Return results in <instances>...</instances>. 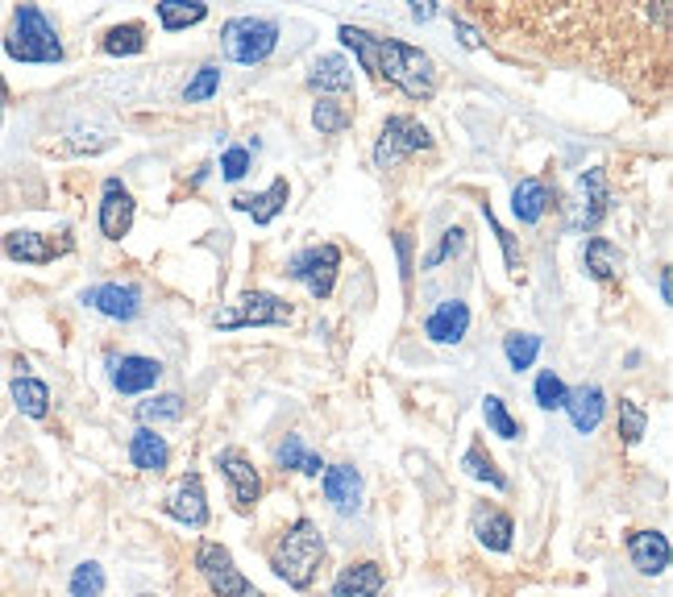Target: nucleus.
I'll use <instances>...</instances> for the list:
<instances>
[{
	"instance_id": "nucleus-10",
	"label": "nucleus",
	"mask_w": 673,
	"mask_h": 597,
	"mask_svg": "<svg viewBox=\"0 0 673 597\" xmlns=\"http://www.w3.org/2000/svg\"><path fill=\"white\" fill-rule=\"evenodd\" d=\"M216 469L229 481L233 511L237 515H250L253 506H258V498H262V474L253 469V461L241 449H221L216 453Z\"/></svg>"
},
{
	"instance_id": "nucleus-21",
	"label": "nucleus",
	"mask_w": 673,
	"mask_h": 597,
	"mask_svg": "<svg viewBox=\"0 0 673 597\" xmlns=\"http://www.w3.org/2000/svg\"><path fill=\"white\" fill-rule=\"evenodd\" d=\"M304 83H308V92H316V96H350L354 92V67H350V59H341V55H320Z\"/></svg>"
},
{
	"instance_id": "nucleus-26",
	"label": "nucleus",
	"mask_w": 673,
	"mask_h": 597,
	"mask_svg": "<svg viewBox=\"0 0 673 597\" xmlns=\"http://www.w3.org/2000/svg\"><path fill=\"white\" fill-rule=\"evenodd\" d=\"M511 212H516V220L520 225H541L548 212V183L545 179H520L516 191H511Z\"/></svg>"
},
{
	"instance_id": "nucleus-1",
	"label": "nucleus",
	"mask_w": 673,
	"mask_h": 597,
	"mask_svg": "<svg viewBox=\"0 0 673 597\" xmlns=\"http://www.w3.org/2000/svg\"><path fill=\"white\" fill-rule=\"evenodd\" d=\"M336 38L345 50H354L362 71H370V80L379 87H395L408 100L428 104L437 96V62L421 46H408L400 38H379L362 25H341Z\"/></svg>"
},
{
	"instance_id": "nucleus-47",
	"label": "nucleus",
	"mask_w": 673,
	"mask_h": 597,
	"mask_svg": "<svg viewBox=\"0 0 673 597\" xmlns=\"http://www.w3.org/2000/svg\"><path fill=\"white\" fill-rule=\"evenodd\" d=\"M4 104H9V87H4V80H0V121H4Z\"/></svg>"
},
{
	"instance_id": "nucleus-19",
	"label": "nucleus",
	"mask_w": 673,
	"mask_h": 597,
	"mask_svg": "<svg viewBox=\"0 0 673 597\" xmlns=\"http://www.w3.org/2000/svg\"><path fill=\"white\" fill-rule=\"evenodd\" d=\"M465 332H470V303H462V299H445L424 320V336L433 345H458Z\"/></svg>"
},
{
	"instance_id": "nucleus-12",
	"label": "nucleus",
	"mask_w": 673,
	"mask_h": 597,
	"mask_svg": "<svg viewBox=\"0 0 673 597\" xmlns=\"http://www.w3.org/2000/svg\"><path fill=\"white\" fill-rule=\"evenodd\" d=\"M163 515L175 518V523H184V527H209V494H204V477L200 474H184L175 481V490L163 498Z\"/></svg>"
},
{
	"instance_id": "nucleus-15",
	"label": "nucleus",
	"mask_w": 673,
	"mask_h": 597,
	"mask_svg": "<svg viewBox=\"0 0 673 597\" xmlns=\"http://www.w3.org/2000/svg\"><path fill=\"white\" fill-rule=\"evenodd\" d=\"M562 411L569 415V423H574V432H599V423H603V415H607V394L603 386H594V382H582V386H569L566 394V407Z\"/></svg>"
},
{
	"instance_id": "nucleus-37",
	"label": "nucleus",
	"mask_w": 673,
	"mask_h": 597,
	"mask_svg": "<svg viewBox=\"0 0 673 597\" xmlns=\"http://www.w3.org/2000/svg\"><path fill=\"white\" fill-rule=\"evenodd\" d=\"M71 597H101L108 589V577L105 569L96 564V560H84V564H75V573H71Z\"/></svg>"
},
{
	"instance_id": "nucleus-35",
	"label": "nucleus",
	"mask_w": 673,
	"mask_h": 597,
	"mask_svg": "<svg viewBox=\"0 0 673 597\" xmlns=\"http://www.w3.org/2000/svg\"><path fill=\"white\" fill-rule=\"evenodd\" d=\"M483 419H486V428L499 435V440H520V435H524L520 419L507 411V403L499 398V394H486L483 398Z\"/></svg>"
},
{
	"instance_id": "nucleus-32",
	"label": "nucleus",
	"mask_w": 673,
	"mask_h": 597,
	"mask_svg": "<svg viewBox=\"0 0 673 597\" xmlns=\"http://www.w3.org/2000/svg\"><path fill=\"white\" fill-rule=\"evenodd\" d=\"M312 124H316V133H320V138H336V133H345V129L354 124V112H350L341 100H333V96H316Z\"/></svg>"
},
{
	"instance_id": "nucleus-13",
	"label": "nucleus",
	"mask_w": 673,
	"mask_h": 597,
	"mask_svg": "<svg viewBox=\"0 0 673 597\" xmlns=\"http://www.w3.org/2000/svg\"><path fill=\"white\" fill-rule=\"evenodd\" d=\"M133 216H138L133 191L121 179H105V187H101V232L108 241H121L133 228Z\"/></svg>"
},
{
	"instance_id": "nucleus-23",
	"label": "nucleus",
	"mask_w": 673,
	"mask_h": 597,
	"mask_svg": "<svg viewBox=\"0 0 673 597\" xmlns=\"http://www.w3.org/2000/svg\"><path fill=\"white\" fill-rule=\"evenodd\" d=\"M287 200H292V183L279 175L267 191H258V195H237L233 207H237V212H246V216H253V225H274V220L283 216Z\"/></svg>"
},
{
	"instance_id": "nucleus-39",
	"label": "nucleus",
	"mask_w": 673,
	"mask_h": 597,
	"mask_svg": "<svg viewBox=\"0 0 673 597\" xmlns=\"http://www.w3.org/2000/svg\"><path fill=\"white\" fill-rule=\"evenodd\" d=\"M221 92V67L216 62H204L196 75H191V83L184 87V104H204L212 100Z\"/></svg>"
},
{
	"instance_id": "nucleus-28",
	"label": "nucleus",
	"mask_w": 673,
	"mask_h": 597,
	"mask_svg": "<svg viewBox=\"0 0 673 597\" xmlns=\"http://www.w3.org/2000/svg\"><path fill=\"white\" fill-rule=\"evenodd\" d=\"M101 50H105L108 59H133V55H142L146 50V25L142 21L113 25L105 38H101Z\"/></svg>"
},
{
	"instance_id": "nucleus-44",
	"label": "nucleus",
	"mask_w": 673,
	"mask_h": 597,
	"mask_svg": "<svg viewBox=\"0 0 673 597\" xmlns=\"http://www.w3.org/2000/svg\"><path fill=\"white\" fill-rule=\"evenodd\" d=\"M453 29L462 34V46H470V50H479V46H483V34H479L474 25H465L462 17H453Z\"/></svg>"
},
{
	"instance_id": "nucleus-29",
	"label": "nucleus",
	"mask_w": 673,
	"mask_h": 597,
	"mask_svg": "<svg viewBox=\"0 0 673 597\" xmlns=\"http://www.w3.org/2000/svg\"><path fill=\"white\" fill-rule=\"evenodd\" d=\"M154 13L167 34H179V29H191L209 17V4L204 0H163V4H154Z\"/></svg>"
},
{
	"instance_id": "nucleus-4",
	"label": "nucleus",
	"mask_w": 673,
	"mask_h": 597,
	"mask_svg": "<svg viewBox=\"0 0 673 597\" xmlns=\"http://www.w3.org/2000/svg\"><path fill=\"white\" fill-rule=\"evenodd\" d=\"M295 320V308L271 290H241L229 308L212 311V329H283Z\"/></svg>"
},
{
	"instance_id": "nucleus-20",
	"label": "nucleus",
	"mask_w": 673,
	"mask_h": 597,
	"mask_svg": "<svg viewBox=\"0 0 673 597\" xmlns=\"http://www.w3.org/2000/svg\"><path fill=\"white\" fill-rule=\"evenodd\" d=\"M387 589V573H382L379 560H354V564H345L341 573H336L333 597H379Z\"/></svg>"
},
{
	"instance_id": "nucleus-8",
	"label": "nucleus",
	"mask_w": 673,
	"mask_h": 597,
	"mask_svg": "<svg viewBox=\"0 0 673 597\" xmlns=\"http://www.w3.org/2000/svg\"><path fill=\"white\" fill-rule=\"evenodd\" d=\"M283 274H287L292 283H304L316 303H324L336 287V274H341V249H336L333 241L299 249L292 262H287Z\"/></svg>"
},
{
	"instance_id": "nucleus-14",
	"label": "nucleus",
	"mask_w": 673,
	"mask_h": 597,
	"mask_svg": "<svg viewBox=\"0 0 673 597\" xmlns=\"http://www.w3.org/2000/svg\"><path fill=\"white\" fill-rule=\"evenodd\" d=\"M84 303L92 311H101L108 320H138L142 315V290L133 287V283H101V287H87L84 290Z\"/></svg>"
},
{
	"instance_id": "nucleus-42",
	"label": "nucleus",
	"mask_w": 673,
	"mask_h": 597,
	"mask_svg": "<svg viewBox=\"0 0 673 597\" xmlns=\"http://www.w3.org/2000/svg\"><path fill=\"white\" fill-rule=\"evenodd\" d=\"M253 166V154L246 150V145H229L225 154H221V175L229 179V183H237V179H246Z\"/></svg>"
},
{
	"instance_id": "nucleus-31",
	"label": "nucleus",
	"mask_w": 673,
	"mask_h": 597,
	"mask_svg": "<svg viewBox=\"0 0 673 597\" xmlns=\"http://www.w3.org/2000/svg\"><path fill=\"white\" fill-rule=\"evenodd\" d=\"M13 403H17V411L29 415V419H46L50 415V386L38 382V378H13Z\"/></svg>"
},
{
	"instance_id": "nucleus-27",
	"label": "nucleus",
	"mask_w": 673,
	"mask_h": 597,
	"mask_svg": "<svg viewBox=\"0 0 673 597\" xmlns=\"http://www.w3.org/2000/svg\"><path fill=\"white\" fill-rule=\"evenodd\" d=\"M274 465H279V469H295V474H304V477L324 474V456L316 453V449H308L304 435H283L279 449H274Z\"/></svg>"
},
{
	"instance_id": "nucleus-7",
	"label": "nucleus",
	"mask_w": 673,
	"mask_h": 597,
	"mask_svg": "<svg viewBox=\"0 0 673 597\" xmlns=\"http://www.w3.org/2000/svg\"><path fill=\"white\" fill-rule=\"evenodd\" d=\"M196 573L204 577L212 597H267L253 581L241 577L233 552L225 544H216V539H200L196 544Z\"/></svg>"
},
{
	"instance_id": "nucleus-25",
	"label": "nucleus",
	"mask_w": 673,
	"mask_h": 597,
	"mask_svg": "<svg viewBox=\"0 0 673 597\" xmlns=\"http://www.w3.org/2000/svg\"><path fill=\"white\" fill-rule=\"evenodd\" d=\"M474 536L483 548L491 552H511V536H516V523L507 511H495V506H479L474 511Z\"/></svg>"
},
{
	"instance_id": "nucleus-22",
	"label": "nucleus",
	"mask_w": 673,
	"mask_h": 597,
	"mask_svg": "<svg viewBox=\"0 0 673 597\" xmlns=\"http://www.w3.org/2000/svg\"><path fill=\"white\" fill-rule=\"evenodd\" d=\"M582 270H587L594 283H619L624 278V249L607 241V237H587V246H582Z\"/></svg>"
},
{
	"instance_id": "nucleus-33",
	"label": "nucleus",
	"mask_w": 673,
	"mask_h": 597,
	"mask_svg": "<svg viewBox=\"0 0 673 597\" xmlns=\"http://www.w3.org/2000/svg\"><path fill=\"white\" fill-rule=\"evenodd\" d=\"M504 357L507 366L516 373H524L536 366V357H541V336L536 332H507L504 336Z\"/></svg>"
},
{
	"instance_id": "nucleus-41",
	"label": "nucleus",
	"mask_w": 673,
	"mask_h": 597,
	"mask_svg": "<svg viewBox=\"0 0 673 597\" xmlns=\"http://www.w3.org/2000/svg\"><path fill=\"white\" fill-rule=\"evenodd\" d=\"M465 249V228L462 225H453V228H445L441 232V241H437V249H428V258L421 262V270H437L441 262H449V258H458Z\"/></svg>"
},
{
	"instance_id": "nucleus-5",
	"label": "nucleus",
	"mask_w": 673,
	"mask_h": 597,
	"mask_svg": "<svg viewBox=\"0 0 673 597\" xmlns=\"http://www.w3.org/2000/svg\"><path fill=\"white\" fill-rule=\"evenodd\" d=\"M279 46V21L274 17H229L221 29V50L229 62L258 67L267 62Z\"/></svg>"
},
{
	"instance_id": "nucleus-38",
	"label": "nucleus",
	"mask_w": 673,
	"mask_h": 597,
	"mask_svg": "<svg viewBox=\"0 0 673 597\" xmlns=\"http://www.w3.org/2000/svg\"><path fill=\"white\" fill-rule=\"evenodd\" d=\"M566 394H569V386L553 370L536 373V386H532L536 407H545V411H562V407H566Z\"/></svg>"
},
{
	"instance_id": "nucleus-3",
	"label": "nucleus",
	"mask_w": 673,
	"mask_h": 597,
	"mask_svg": "<svg viewBox=\"0 0 673 597\" xmlns=\"http://www.w3.org/2000/svg\"><path fill=\"white\" fill-rule=\"evenodd\" d=\"M4 55L13 62H63V41L38 4H17L4 38Z\"/></svg>"
},
{
	"instance_id": "nucleus-6",
	"label": "nucleus",
	"mask_w": 673,
	"mask_h": 597,
	"mask_svg": "<svg viewBox=\"0 0 673 597\" xmlns=\"http://www.w3.org/2000/svg\"><path fill=\"white\" fill-rule=\"evenodd\" d=\"M433 150V133L408 112H391L375 138V170H395L400 163Z\"/></svg>"
},
{
	"instance_id": "nucleus-40",
	"label": "nucleus",
	"mask_w": 673,
	"mask_h": 597,
	"mask_svg": "<svg viewBox=\"0 0 673 597\" xmlns=\"http://www.w3.org/2000/svg\"><path fill=\"white\" fill-rule=\"evenodd\" d=\"M483 216H486V225H491V232L499 237V246H504V262H507V274L511 278H524V253H520V246H516V237L507 232L499 220H495V212H491V204H483Z\"/></svg>"
},
{
	"instance_id": "nucleus-30",
	"label": "nucleus",
	"mask_w": 673,
	"mask_h": 597,
	"mask_svg": "<svg viewBox=\"0 0 673 597\" xmlns=\"http://www.w3.org/2000/svg\"><path fill=\"white\" fill-rule=\"evenodd\" d=\"M462 469L474 477V481H486L491 490H499V494H504V490H511V481H507V474L499 469V465H495V456L486 453L483 440H479V444H470V449L462 453Z\"/></svg>"
},
{
	"instance_id": "nucleus-48",
	"label": "nucleus",
	"mask_w": 673,
	"mask_h": 597,
	"mask_svg": "<svg viewBox=\"0 0 673 597\" xmlns=\"http://www.w3.org/2000/svg\"><path fill=\"white\" fill-rule=\"evenodd\" d=\"M142 597H150V594H142Z\"/></svg>"
},
{
	"instance_id": "nucleus-43",
	"label": "nucleus",
	"mask_w": 673,
	"mask_h": 597,
	"mask_svg": "<svg viewBox=\"0 0 673 597\" xmlns=\"http://www.w3.org/2000/svg\"><path fill=\"white\" fill-rule=\"evenodd\" d=\"M395 253H400V278H403V287L412 283V232H395Z\"/></svg>"
},
{
	"instance_id": "nucleus-45",
	"label": "nucleus",
	"mask_w": 673,
	"mask_h": 597,
	"mask_svg": "<svg viewBox=\"0 0 673 597\" xmlns=\"http://www.w3.org/2000/svg\"><path fill=\"white\" fill-rule=\"evenodd\" d=\"M412 17H416V21L437 17V4H433V0H416V4H412Z\"/></svg>"
},
{
	"instance_id": "nucleus-16",
	"label": "nucleus",
	"mask_w": 673,
	"mask_h": 597,
	"mask_svg": "<svg viewBox=\"0 0 673 597\" xmlns=\"http://www.w3.org/2000/svg\"><path fill=\"white\" fill-rule=\"evenodd\" d=\"M362 474L354 465H324V502L333 506L336 515H354L362 511Z\"/></svg>"
},
{
	"instance_id": "nucleus-18",
	"label": "nucleus",
	"mask_w": 673,
	"mask_h": 597,
	"mask_svg": "<svg viewBox=\"0 0 673 597\" xmlns=\"http://www.w3.org/2000/svg\"><path fill=\"white\" fill-rule=\"evenodd\" d=\"M628 557L640 577H661L670 569V536L665 532H628Z\"/></svg>"
},
{
	"instance_id": "nucleus-34",
	"label": "nucleus",
	"mask_w": 673,
	"mask_h": 597,
	"mask_svg": "<svg viewBox=\"0 0 673 597\" xmlns=\"http://www.w3.org/2000/svg\"><path fill=\"white\" fill-rule=\"evenodd\" d=\"M184 411H188V403H184L179 394H154L150 403H138L142 428H150V423H179Z\"/></svg>"
},
{
	"instance_id": "nucleus-36",
	"label": "nucleus",
	"mask_w": 673,
	"mask_h": 597,
	"mask_svg": "<svg viewBox=\"0 0 673 597\" xmlns=\"http://www.w3.org/2000/svg\"><path fill=\"white\" fill-rule=\"evenodd\" d=\"M615 411H619V435H624V444H640L645 432H649V411L636 403V398H619L615 403Z\"/></svg>"
},
{
	"instance_id": "nucleus-2",
	"label": "nucleus",
	"mask_w": 673,
	"mask_h": 597,
	"mask_svg": "<svg viewBox=\"0 0 673 597\" xmlns=\"http://www.w3.org/2000/svg\"><path fill=\"white\" fill-rule=\"evenodd\" d=\"M324 560H329V544H324L320 527L308 515L287 523L271 544V573L279 581H287L292 589H299V594H308L316 585V573H320Z\"/></svg>"
},
{
	"instance_id": "nucleus-11",
	"label": "nucleus",
	"mask_w": 673,
	"mask_h": 597,
	"mask_svg": "<svg viewBox=\"0 0 673 597\" xmlns=\"http://www.w3.org/2000/svg\"><path fill=\"white\" fill-rule=\"evenodd\" d=\"M4 258H13V262H25V266H46V262H55V258H67L71 249H75V237L71 232H59V237H46V232H29V228H17V232H9L4 241Z\"/></svg>"
},
{
	"instance_id": "nucleus-9",
	"label": "nucleus",
	"mask_w": 673,
	"mask_h": 597,
	"mask_svg": "<svg viewBox=\"0 0 673 597\" xmlns=\"http://www.w3.org/2000/svg\"><path fill=\"white\" fill-rule=\"evenodd\" d=\"M607 212H611L607 166H590V170L578 175V187H574L569 228H574V232H594V228L607 220Z\"/></svg>"
},
{
	"instance_id": "nucleus-17",
	"label": "nucleus",
	"mask_w": 673,
	"mask_h": 597,
	"mask_svg": "<svg viewBox=\"0 0 673 597\" xmlns=\"http://www.w3.org/2000/svg\"><path fill=\"white\" fill-rule=\"evenodd\" d=\"M163 378V361L142 357V353H129L121 361H113V391L117 394H146L158 386Z\"/></svg>"
},
{
	"instance_id": "nucleus-24",
	"label": "nucleus",
	"mask_w": 673,
	"mask_h": 597,
	"mask_svg": "<svg viewBox=\"0 0 673 597\" xmlns=\"http://www.w3.org/2000/svg\"><path fill=\"white\" fill-rule=\"evenodd\" d=\"M129 461H133V469H142V474H154V477L167 474L170 444L154 432V428H138V432L129 435Z\"/></svg>"
},
{
	"instance_id": "nucleus-46",
	"label": "nucleus",
	"mask_w": 673,
	"mask_h": 597,
	"mask_svg": "<svg viewBox=\"0 0 673 597\" xmlns=\"http://www.w3.org/2000/svg\"><path fill=\"white\" fill-rule=\"evenodd\" d=\"M661 299L670 303V270H661Z\"/></svg>"
}]
</instances>
